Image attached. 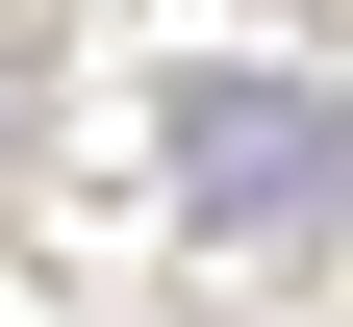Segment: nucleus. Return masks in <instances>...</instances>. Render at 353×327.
<instances>
[{"instance_id": "obj_1", "label": "nucleus", "mask_w": 353, "mask_h": 327, "mask_svg": "<svg viewBox=\"0 0 353 327\" xmlns=\"http://www.w3.org/2000/svg\"><path fill=\"white\" fill-rule=\"evenodd\" d=\"M152 151H176V202L228 226V252H328V226H353V126L303 101V76H176Z\"/></svg>"}]
</instances>
